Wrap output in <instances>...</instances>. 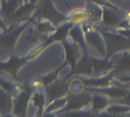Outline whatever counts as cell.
<instances>
[{
    "mask_svg": "<svg viewBox=\"0 0 130 117\" xmlns=\"http://www.w3.org/2000/svg\"><path fill=\"white\" fill-rule=\"evenodd\" d=\"M117 79L119 80L120 81H126V82H130V75H119L117 77Z\"/></svg>",
    "mask_w": 130,
    "mask_h": 117,
    "instance_id": "e0dca14e",
    "label": "cell"
},
{
    "mask_svg": "<svg viewBox=\"0 0 130 117\" xmlns=\"http://www.w3.org/2000/svg\"><path fill=\"white\" fill-rule=\"evenodd\" d=\"M77 43L75 42L70 43L66 42V59L68 61V63L72 65V68L75 67L77 62L79 60V53L77 47Z\"/></svg>",
    "mask_w": 130,
    "mask_h": 117,
    "instance_id": "30bf717a",
    "label": "cell"
},
{
    "mask_svg": "<svg viewBox=\"0 0 130 117\" xmlns=\"http://www.w3.org/2000/svg\"><path fill=\"white\" fill-rule=\"evenodd\" d=\"M101 21L104 25L111 28L127 27L129 21L123 13L116 7L102 6Z\"/></svg>",
    "mask_w": 130,
    "mask_h": 117,
    "instance_id": "277c9868",
    "label": "cell"
},
{
    "mask_svg": "<svg viewBox=\"0 0 130 117\" xmlns=\"http://www.w3.org/2000/svg\"><path fill=\"white\" fill-rule=\"evenodd\" d=\"M102 112H104L105 113H110V115H120L121 113H129L130 112V107L126 106L124 104H118L116 103L115 104H109L108 107L105 108V110Z\"/></svg>",
    "mask_w": 130,
    "mask_h": 117,
    "instance_id": "4fadbf2b",
    "label": "cell"
},
{
    "mask_svg": "<svg viewBox=\"0 0 130 117\" xmlns=\"http://www.w3.org/2000/svg\"><path fill=\"white\" fill-rule=\"evenodd\" d=\"M113 63V75H129L130 74V54L124 53L118 55L117 57L111 59Z\"/></svg>",
    "mask_w": 130,
    "mask_h": 117,
    "instance_id": "8992f818",
    "label": "cell"
},
{
    "mask_svg": "<svg viewBox=\"0 0 130 117\" xmlns=\"http://www.w3.org/2000/svg\"><path fill=\"white\" fill-rule=\"evenodd\" d=\"M82 85L87 88H98V87H104L113 85L117 82L113 79V78L110 76L107 77H96L94 78H88V79H79Z\"/></svg>",
    "mask_w": 130,
    "mask_h": 117,
    "instance_id": "52a82bcc",
    "label": "cell"
},
{
    "mask_svg": "<svg viewBox=\"0 0 130 117\" xmlns=\"http://www.w3.org/2000/svg\"><path fill=\"white\" fill-rule=\"evenodd\" d=\"M69 36L71 37L73 42H75L78 46H80L81 48H82L84 50L86 49L87 45L85 40V37L83 36L82 28L80 26L78 25L72 26L69 31Z\"/></svg>",
    "mask_w": 130,
    "mask_h": 117,
    "instance_id": "9c48e42d",
    "label": "cell"
},
{
    "mask_svg": "<svg viewBox=\"0 0 130 117\" xmlns=\"http://www.w3.org/2000/svg\"><path fill=\"white\" fill-rule=\"evenodd\" d=\"M117 32H119L120 34H123V36H125L126 37H127L128 39L130 40V30H126V29H120V30H117Z\"/></svg>",
    "mask_w": 130,
    "mask_h": 117,
    "instance_id": "ac0fdd59",
    "label": "cell"
},
{
    "mask_svg": "<svg viewBox=\"0 0 130 117\" xmlns=\"http://www.w3.org/2000/svg\"><path fill=\"white\" fill-rule=\"evenodd\" d=\"M110 104V101L107 97L103 94L94 93L92 97V101L91 104V110L92 113H98L104 111L107 107Z\"/></svg>",
    "mask_w": 130,
    "mask_h": 117,
    "instance_id": "ba28073f",
    "label": "cell"
},
{
    "mask_svg": "<svg viewBox=\"0 0 130 117\" xmlns=\"http://www.w3.org/2000/svg\"><path fill=\"white\" fill-rule=\"evenodd\" d=\"M89 2L94 3L97 5H101L102 6H109V7H115L113 5L110 4V2H107L106 0H87Z\"/></svg>",
    "mask_w": 130,
    "mask_h": 117,
    "instance_id": "2e32d148",
    "label": "cell"
},
{
    "mask_svg": "<svg viewBox=\"0 0 130 117\" xmlns=\"http://www.w3.org/2000/svg\"><path fill=\"white\" fill-rule=\"evenodd\" d=\"M41 14L45 18H48L50 21H52L56 23H58L64 19V16L56 11L55 9L49 3H46L43 7L41 10Z\"/></svg>",
    "mask_w": 130,
    "mask_h": 117,
    "instance_id": "7c38bea8",
    "label": "cell"
},
{
    "mask_svg": "<svg viewBox=\"0 0 130 117\" xmlns=\"http://www.w3.org/2000/svg\"><path fill=\"white\" fill-rule=\"evenodd\" d=\"M82 28L87 46H88L93 51L101 57L107 56L106 43L101 34L94 30L89 22L84 24Z\"/></svg>",
    "mask_w": 130,
    "mask_h": 117,
    "instance_id": "7a4b0ae2",
    "label": "cell"
},
{
    "mask_svg": "<svg viewBox=\"0 0 130 117\" xmlns=\"http://www.w3.org/2000/svg\"><path fill=\"white\" fill-rule=\"evenodd\" d=\"M114 103H118V104H124L126 106H129L130 107V91L124 97L120 98V99H117L113 101Z\"/></svg>",
    "mask_w": 130,
    "mask_h": 117,
    "instance_id": "9a60e30c",
    "label": "cell"
},
{
    "mask_svg": "<svg viewBox=\"0 0 130 117\" xmlns=\"http://www.w3.org/2000/svg\"><path fill=\"white\" fill-rule=\"evenodd\" d=\"M101 35L106 43L107 56L110 57L119 51L130 49V40L116 31H102Z\"/></svg>",
    "mask_w": 130,
    "mask_h": 117,
    "instance_id": "3957f363",
    "label": "cell"
},
{
    "mask_svg": "<svg viewBox=\"0 0 130 117\" xmlns=\"http://www.w3.org/2000/svg\"><path fill=\"white\" fill-rule=\"evenodd\" d=\"M93 94L91 91H83L74 93L68 97L63 111L75 112L82 110L86 107H91Z\"/></svg>",
    "mask_w": 130,
    "mask_h": 117,
    "instance_id": "5b68a950",
    "label": "cell"
},
{
    "mask_svg": "<svg viewBox=\"0 0 130 117\" xmlns=\"http://www.w3.org/2000/svg\"><path fill=\"white\" fill-rule=\"evenodd\" d=\"M120 1H123V0H120Z\"/></svg>",
    "mask_w": 130,
    "mask_h": 117,
    "instance_id": "d6986e66",
    "label": "cell"
},
{
    "mask_svg": "<svg viewBox=\"0 0 130 117\" xmlns=\"http://www.w3.org/2000/svg\"><path fill=\"white\" fill-rule=\"evenodd\" d=\"M113 69V63L112 60L106 59H100L89 56L80 59L73 68L75 74L91 77H99Z\"/></svg>",
    "mask_w": 130,
    "mask_h": 117,
    "instance_id": "6da1fadb",
    "label": "cell"
},
{
    "mask_svg": "<svg viewBox=\"0 0 130 117\" xmlns=\"http://www.w3.org/2000/svg\"><path fill=\"white\" fill-rule=\"evenodd\" d=\"M69 91V85L66 82H59L53 85L49 91L48 95L50 99L53 100L62 96H64Z\"/></svg>",
    "mask_w": 130,
    "mask_h": 117,
    "instance_id": "8fae6325",
    "label": "cell"
},
{
    "mask_svg": "<svg viewBox=\"0 0 130 117\" xmlns=\"http://www.w3.org/2000/svg\"><path fill=\"white\" fill-rule=\"evenodd\" d=\"M69 21L72 23H88L89 22V15L88 10H78L73 12L69 18ZM90 23V22H89Z\"/></svg>",
    "mask_w": 130,
    "mask_h": 117,
    "instance_id": "5bb4252c",
    "label": "cell"
}]
</instances>
